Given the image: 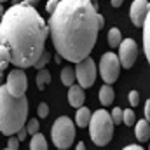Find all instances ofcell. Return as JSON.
Here are the masks:
<instances>
[{
	"label": "cell",
	"instance_id": "obj_4",
	"mask_svg": "<svg viewBox=\"0 0 150 150\" xmlns=\"http://www.w3.org/2000/svg\"><path fill=\"white\" fill-rule=\"evenodd\" d=\"M113 119L112 113H108L105 108H100L93 113L91 124H89V134L94 145L105 147L107 143H110L113 136Z\"/></svg>",
	"mask_w": 150,
	"mask_h": 150
},
{
	"label": "cell",
	"instance_id": "obj_7",
	"mask_svg": "<svg viewBox=\"0 0 150 150\" xmlns=\"http://www.w3.org/2000/svg\"><path fill=\"white\" fill-rule=\"evenodd\" d=\"M75 75H77V82L82 89L93 87L96 82V65L93 61V58H86L84 61L77 63L75 67Z\"/></svg>",
	"mask_w": 150,
	"mask_h": 150
},
{
	"label": "cell",
	"instance_id": "obj_32",
	"mask_svg": "<svg viewBox=\"0 0 150 150\" xmlns=\"http://www.w3.org/2000/svg\"><path fill=\"white\" fill-rule=\"evenodd\" d=\"M75 150H86V145H84V142H79V143H77V147H75Z\"/></svg>",
	"mask_w": 150,
	"mask_h": 150
},
{
	"label": "cell",
	"instance_id": "obj_23",
	"mask_svg": "<svg viewBox=\"0 0 150 150\" xmlns=\"http://www.w3.org/2000/svg\"><path fill=\"white\" fill-rule=\"evenodd\" d=\"M49 59H51V54H49V52H44V56L40 58V61H38L37 65H35V68H37L38 72H40V70H45L44 67L49 63Z\"/></svg>",
	"mask_w": 150,
	"mask_h": 150
},
{
	"label": "cell",
	"instance_id": "obj_34",
	"mask_svg": "<svg viewBox=\"0 0 150 150\" xmlns=\"http://www.w3.org/2000/svg\"><path fill=\"white\" fill-rule=\"evenodd\" d=\"M5 150H12V149H9V147H7V149H5Z\"/></svg>",
	"mask_w": 150,
	"mask_h": 150
},
{
	"label": "cell",
	"instance_id": "obj_25",
	"mask_svg": "<svg viewBox=\"0 0 150 150\" xmlns=\"http://www.w3.org/2000/svg\"><path fill=\"white\" fill-rule=\"evenodd\" d=\"M37 113H38V117H47L49 115V105L47 103H40L38 105V108H37Z\"/></svg>",
	"mask_w": 150,
	"mask_h": 150
},
{
	"label": "cell",
	"instance_id": "obj_8",
	"mask_svg": "<svg viewBox=\"0 0 150 150\" xmlns=\"http://www.w3.org/2000/svg\"><path fill=\"white\" fill-rule=\"evenodd\" d=\"M7 89L11 93V96L14 98H23L25 96V91L28 87V80H26V75L23 70L16 68L12 72H9V77H7Z\"/></svg>",
	"mask_w": 150,
	"mask_h": 150
},
{
	"label": "cell",
	"instance_id": "obj_1",
	"mask_svg": "<svg viewBox=\"0 0 150 150\" xmlns=\"http://www.w3.org/2000/svg\"><path fill=\"white\" fill-rule=\"evenodd\" d=\"M51 38L61 58L80 63L89 58L100 32L96 5L89 0H63L49 19Z\"/></svg>",
	"mask_w": 150,
	"mask_h": 150
},
{
	"label": "cell",
	"instance_id": "obj_29",
	"mask_svg": "<svg viewBox=\"0 0 150 150\" xmlns=\"http://www.w3.org/2000/svg\"><path fill=\"white\" fill-rule=\"evenodd\" d=\"M143 113H145V120L150 122V100H147V103H145V110H143Z\"/></svg>",
	"mask_w": 150,
	"mask_h": 150
},
{
	"label": "cell",
	"instance_id": "obj_24",
	"mask_svg": "<svg viewBox=\"0 0 150 150\" xmlns=\"http://www.w3.org/2000/svg\"><path fill=\"white\" fill-rule=\"evenodd\" d=\"M127 98H129V103H131L133 107H136V105L140 103V93H138V91H134V89H133V91H129V96H127Z\"/></svg>",
	"mask_w": 150,
	"mask_h": 150
},
{
	"label": "cell",
	"instance_id": "obj_2",
	"mask_svg": "<svg viewBox=\"0 0 150 150\" xmlns=\"http://www.w3.org/2000/svg\"><path fill=\"white\" fill-rule=\"evenodd\" d=\"M49 32L47 23L32 4H14L2 14L0 44L9 49L11 63L23 70L40 61Z\"/></svg>",
	"mask_w": 150,
	"mask_h": 150
},
{
	"label": "cell",
	"instance_id": "obj_33",
	"mask_svg": "<svg viewBox=\"0 0 150 150\" xmlns=\"http://www.w3.org/2000/svg\"><path fill=\"white\" fill-rule=\"evenodd\" d=\"M112 5H113V7H120V5H122V2H120V0H112Z\"/></svg>",
	"mask_w": 150,
	"mask_h": 150
},
{
	"label": "cell",
	"instance_id": "obj_26",
	"mask_svg": "<svg viewBox=\"0 0 150 150\" xmlns=\"http://www.w3.org/2000/svg\"><path fill=\"white\" fill-rule=\"evenodd\" d=\"M58 5H59V2H58V0H51V2H47V4H45V11H47V12H51V16H52V14L56 12Z\"/></svg>",
	"mask_w": 150,
	"mask_h": 150
},
{
	"label": "cell",
	"instance_id": "obj_3",
	"mask_svg": "<svg viewBox=\"0 0 150 150\" xmlns=\"http://www.w3.org/2000/svg\"><path fill=\"white\" fill-rule=\"evenodd\" d=\"M28 117V100L11 96L7 86L0 87V129L5 136L19 133Z\"/></svg>",
	"mask_w": 150,
	"mask_h": 150
},
{
	"label": "cell",
	"instance_id": "obj_28",
	"mask_svg": "<svg viewBox=\"0 0 150 150\" xmlns=\"http://www.w3.org/2000/svg\"><path fill=\"white\" fill-rule=\"evenodd\" d=\"M26 136H28V131H26V127H23V129L18 133V136H16V138H18L19 142H23V140H26Z\"/></svg>",
	"mask_w": 150,
	"mask_h": 150
},
{
	"label": "cell",
	"instance_id": "obj_12",
	"mask_svg": "<svg viewBox=\"0 0 150 150\" xmlns=\"http://www.w3.org/2000/svg\"><path fill=\"white\" fill-rule=\"evenodd\" d=\"M134 133H136V140L138 142H147L150 140V122L149 120H138L134 126Z\"/></svg>",
	"mask_w": 150,
	"mask_h": 150
},
{
	"label": "cell",
	"instance_id": "obj_9",
	"mask_svg": "<svg viewBox=\"0 0 150 150\" xmlns=\"http://www.w3.org/2000/svg\"><path fill=\"white\" fill-rule=\"evenodd\" d=\"M138 58V44L133 38H124L119 47V59L124 68H131Z\"/></svg>",
	"mask_w": 150,
	"mask_h": 150
},
{
	"label": "cell",
	"instance_id": "obj_14",
	"mask_svg": "<svg viewBox=\"0 0 150 150\" xmlns=\"http://www.w3.org/2000/svg\"><path fill=\"white\" fill-rule=\"evenodd\" d=\"M113 98H115V91L112 89V86L103 84L100 87V103L105 105V107H108V105L113 103Z\"/></svg>",
	"mask_w": 150,
	"mask_h": 150
},
{
	"label": "cell",
	"instance_id": "obj_10",
	"mask_svg": "<svg viewBox=\"0 0 150 150\" xmlns=\"http://www.w3.org/2000/svg\"><path fill=\"white\" fill-rule=\"evenodd\" d=\"M149 12H150V4L147 0H134L129 7V18L133 21V25L138 26V28H143Z\"/></svg>",
	"mask_w": 150,
	"mask_h": 150
},
{
	"label": "cell",
	"instance_id": "obj_11",
	"mask_svg": "<svg viewBox=\"0 0 150 150\" xmlns=\"http://www.w3.org/2000/svg\"><path fill=\"white\" fill-rule=\"evenodd\" d=\"M84 101H86V93H84V89L80 87V86H72L70 89H68V103H70V107H74V108H82L84 107Z\"/></svg>",
	"mask_w": 150,
	"mask_h": 150
},
{
	"label": "cell",
	"instance_id": "obj_6",
	"mask_svg": "<svg viewBox=\"0 0 150 150\" xmlns=\"http://www.w3.org/2000/svg\"><path fill=\"white\" fill-rule=\"evenodd\" d=\"M120 59L117 54L113 52H105L100 59V75L103 79V82L107 86L113 84L117 79H119V74H120Z\"/></svg>",
	"mask_w": 150,
	"mask_h": 150
},
{
	"label": "cell",
	"instance_id": "obj_18",
	"mask_svg": "<svg viewBox=\"0 0 150 150\" xmlns=\"http://www.w3.org/2000/svg\"><path fill=\"white\" fill-rule=\"evenodd\" d=\"M30 150H47V142L44 138V134H35L32 136V142H30Z\"/></svg>",
	"mask_w": 150,
	"mask_h": 150
},
{
	"label": "cell",
	"instance_id": "obj_22",
	"mask_svg": "<svg viewBox=\"0 0 150 150\" xmlns=\"http://www.w3.org/2000/svg\"><path fill=\"white\" fill-rule=\"evenodd\" d=\"M124 124H126V126L136 124V115H134V112H133V108L124 110Z\"/></svg>",
	"mask_w": 150,
	"mask_h": 150
},
{
	"label": "cell",
	"instance_id": "obj_27",
	"mask_svg": "<svg viewBox=\"0 0 150 150\" xmlns=\"http://www.w3.org/2000/svg\"><path fill=\"white\" fill-rule=\"evenodd\" d=\"M9 149L19 150V140H18V138H14V136H11V138H9Z\"/></svg>",
	"mask_w": 150,
	"mask_h": 150
},
{
	"label": "cell",
	"instance_id": "obj_5",
	"mask_svg": "<svg viewBox=\"0 0 150 150\" xmlns=\"http://www.w3.org/2000/svg\"><path fill=\"white\" fill-rule=\"evenodd\" d=\"M51 138H52V143L58 147V150L70 149L75 140V122L67 115L58 117L52 124Z\"/></svg>",
	"mask_w": 150,
	"mask_h": 150
},
{
	"label": "cell",
	"instance_id": "obj_20",
	"mask_svg": "<svg viewBox=\"0 0 150 150\" xmlns=\"http://www.w3.org/2000/svg\"><path fill=\"white\" fill-rule=\"evenodd\" d=\"M38 129H40L38 120H37V119H30V120H28V124H26V131H28V134L35 136V134H38Z\"/></svg>",
	"mask_w": 150,
	"mask_h": 150
},
{
	"label": "cell",
	"instance_id": "obj_19",
	"mask_svg": "<svg viewBox=\"0 0 150 150\" xmlns=\"http://www.w3.org/2000/svg\"><path fill=\"white\" fill-rule=\"evenodd\" d=\"M35 82H37L38 89H44V87L51 82V74H49V70H40L38 75L35 77Z\"/></svg>",
	"mask_w": 150,
	"mask_h": 150
},
{
	"label": "cell",
	"instance_id": "obj_17",
	"mask_svg": "<svg viewBox=\"0 0 150 150\" xmlns=\"http://www.w3.org/2000/svg\"><path fill=\"white\" fill-rule=\"evenodd\" d=\"M122 42H124V38H122L120 30H119V28H112V30L108 32V45H110V47H120Z\"/></svg>",
	"mask_w": 150,
	"mask_h": 150
},
{
	"label": "cell",
	"instance_id": "obj_21",
	"mask_svg": "<svg viewBox=\"0 0 150 150\" xmlns=\"http://www.w3.org/2000/svg\"><path fill=\"white\" fill-rule=\"evenodd\" d=\"M112 119H113V124L115 126H119L120 122H124V110L119 108V107H115L112 110Z\"/></svg>",
	"mask_w": 150,
	"mask_h": 150
},
{
	"label": "cell",
	"instance_id": "obj_31",
	"mask_svg": "<svg viewBox=\"0 0 150 150\" xmlns=\"http://www.w3.org/2000/svg\"><path fill=\"white\" fill-rule=\"evenodd\" d=\"M98 23H100V28H103V25H105V19H103V16H101V14H98Z\"/></svg>",
	"mask_w": 150,
	"mask_h": 150
},
{
	"label": "cell",
	"instance_id": "obj_30",
	"mask_svg": "<svg viewBox=\"0 0 150 150\" xmlns=\"http://www.w3.org/2000/svg\"><path fill=\"white\" fill-rule=\"evenodd\" d=\"M122 150H143L140 145H127V147H124Z\"/></svg>",
	"mask_w": 150,
	"mask_h": 150
},
{
	"label": "cell",
	"instance_id": "obj_35",
	"mask_svg": "<svg viewBox=\"0 0 150 150\" xmlns=\"http://www.w3.org/2000/svg\"><path fill=\"white\" fill-rule=\"evenodd\" d=\"M149 150H150V149H149Z\"/></svg>",
	"mask_w": 150,
	"mask_h": 150
},
{
	"label": "cell",
	"instance_id": "obj_16",
	"mask_svg": "<svg viewBox=\"0 0 150 150\" xmlns=\"http://www.w3.org/2000/svg\"><path fill=\"white\" fill-rule=\"evenodd\" d=\"M143 51H145V56L150 63V12L147 16L145 25H143Z\"/></svg>",
	"mask_w": 150,
	"mask_h": 150
},
{
	"label": "cell",
	"instance_id": "obj_13",
	"mask_svg": "<svg viewBox=\"0 0 150 150\" xmlns=\"http://www.w3.org/2000/svg\"><path fill=\"white\" fill-rule=\"evenodd\" d=\"M91 119H93V115H91V112H89V108H87V107L79 108L77 113H75V124H77L79 127H89Z\"/></svg>",
	"mask_w": 150,
	"mask_h": 150
},
{
	"label": "cell",
	"instance_id": "obj_15",
	"mask_svg": "<svg viewBox=\"0 0 150 150\" xmlns=\"http://www.w3.org/2000/svg\"><path fill=\"white\" fill-rule=\"evenodd\" d=\"M75 79H77L75 68H72V67H65V68L61 70V84L67 86L68 89H70L72 86H75Z\"/></svg>",
	"mask_w": 150,
	"mask_h": 150
}]
</instances>
